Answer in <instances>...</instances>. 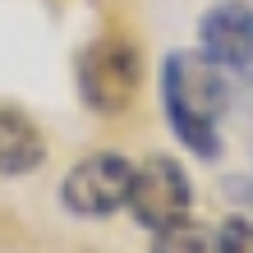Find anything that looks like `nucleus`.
<instances>
[{
  "mask_svg": "<svg viewBox=\"0 0 253 253\" xmlns=\"http://www.w3.org/2000/svg\"><path fill=\"white\" fill-rule=\"evenodd\" d=\"M189 203H193V189L184 180V170L175 166L170 157H147L143 166H133V184H129V212L138 226L147 230H166L175 221L189 216Z\"/></svg>",
  "mask_w": 253,
  "mask_h": 253,
  "instance_id": "obj_3",
  "label": "nucleus"
},
{
  "mask_svg": "<svg viewBox=\"0 0 253 253\" xmlns=\"http://www.w3.org/2000/svg\"><path fill=\"white\" fill-rule=\"evenodd\" d=\"M138 79H143V60L129 37H97L92 46L79 51V65H74L79 97L97 115H120L138 92Z\"/></svg>",
  "mask_w": 253,
  "mask_h": 253,
  "instance_id": "obj_2",
  "label": "nucleus"
},
{
  "mask_svg": "<svg viewBox=\"0 0 253 253\" xmlns=\"http://www.w3.org/2000/svg\"><path fill=\"white\" fill-rule=\"evenodd\" d=\"M129 184H133L129 161L120 152H97V157H83L65 175L60 198L74 216H111L129 203Z\"/></svg>",
  "mask_w": 253,
  "mask_h": 253,
  "instance_id": "obj_4",
  "label": "nucleus"
},
{
  "mask_svg": "<svg viewBox=\"0 0 253 253\" xmlns=\"http://www.w3.org/2000/svg\"><path fill=\"white\" fill-rule=\"evenodd\" d=\"M198 55L216 69H253V9L244 0H221L198 23Z\"/></svg>",
  "mask_w": 253,
  "mask_h": 253,
  "instance_id": "obj_5",
  "label": "nucleus"
},
{
  "mask_svg": "<svg viewBox=\"0 0 253 253\" xmlns=\"http://www.w3.org/2000/svg\"><path fill=\"white\" fill-rule=\"evenodd\" d=\"M152 253H221V244H216V230H207V226L184 216V221H175V226L157 230Z\"/></svg>",
  "mask_w": 253,
  "mask_h": 253,
  "instance_id": "obj_7",
  "label": "nucleus"
},
{
  "mask_svg": "<svg viewBox=\"0 0 253 253\" xmlns=\"http://www.w3.org/2000/svg\"><path fill=\"white\" fill-rule=\"evenodd\" d=\"M221 253H253V221L249 216H230L226 226L216 230Z\"/></svg>",
  "mask_w": 253,
  "mask_h": 253,
  "instance_id": "obj_8",
  "label": "nucleus"
},
{
  "mask_svg": "<svg viewBox=\"0 0 253 253\" xmlns=\"http://www.w3.org/2000/svg\"><path fill=\"white\" fill-rule=\"evenodd\" d=\"M42 161H46V143H42L37 125L19 111L0 106V180L33 175Z\"/></svg>",
  "mask_w": 253,
  "mask_h": 253,
  "instance_id": "obj_6",
  "label": "nucleus"
},
{
  "mask_svg": "<svg viewBox=\"0 0 253 253\" xmlns=\"http://www.w3.org/2000/svg\"><path fill=\"white\" fill-rule=\"evenodd\" d=\"M235 83L226 79V69H216L212 60H203L198 51H175L161 65V101H166V120L180 133V143L198 157H221L216 120L230 106Z\"/></svg>",
  "mask_w": 253,
  "mask_h": 253,
  "instance_id": "obj_1",
  "label": "nucleus"
}]
</instances>
